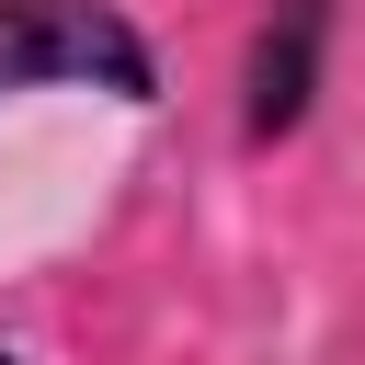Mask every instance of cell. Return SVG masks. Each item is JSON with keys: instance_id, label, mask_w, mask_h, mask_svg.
<instances>
[{"instance_id": "1", "label": "cell", "mask_w": 365, "mask_h": 365, "mask_svg": "<svg viewBox=\"0 0 365 365\" xmlns=\"http://www.w3.org/2000/svg\"><path fill=\"white\" fill-rule=\"evenodd\" d=\"M11 91H103L160 103V57L114 0H0V103Z\"/></svg>"}, {"instance_id": "2", "label": "cell", "mask_w": 365, "mask_h": 365, "mask_svg": "<svg viewBox=\"0 0 365 365\" xmlns=\"http://www.w3.org/2000/svg\"><path fill=\"white\" fill-rule=\"evenodd\" d=\"M331 23H342V0H262L251 57H240V148H285V137L319 114Z\"/></svg>"}, {"instance_id": "3", "label": "cell", "mask_w": 365, "mask_h": 365, "mask_svg": "<svg viewBox=\"0 0 365 365\" xmlns=\"http://www.w3.org/2000/svg\"><path fill=\"white\" fill-rule=\"evenodd\" d=\"M0 365H23V354H0Z\"/></svg>"}]
</instances>
